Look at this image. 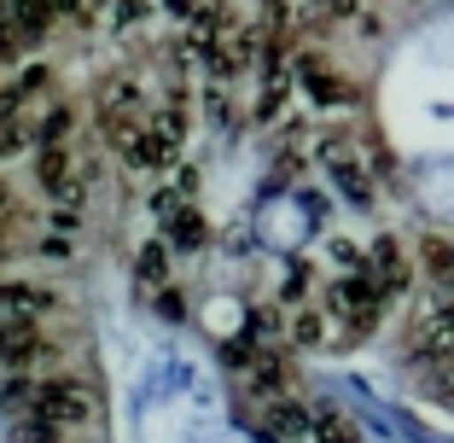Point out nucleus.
<instances>
[{
	"mask_svg": "<svg viewBox=\"0 0 454 443\" xmlns=\"http://www.w3.org/2000/svg\"><path fill=\"white\" fill-rule=\"evenodd\" d=\"M12 443H65V426L47 415H12Z\"/></svg>",
	"mask_w": 454,
	"mask_h": 443,
	"instance_id": "nucleus-3",
	"label": "nucleus"
},
{
	"mask_svg": "<svg viewBox=\"0 0 454 443\" xmlns=\"http://www.w3.org/2000/svg\"><path fill=\"white\" fill-rule=\"evenodd\" d=\"M41 356H47V338L35 333V321H29V315H6V321H0V368L29 374Z\"/></svg>",
	"mask_w": 454,
	"mask_h": 443,
	"instance_id": "nucleus-1",
	"label": "nucleus"
},
{
	"mask_svg": "<svg viewBox=\"0 0 454 443\" xmlns=\"http://www.w3.org/2000/svg\"><path fill=\"white\" fill-rule=\"evenodd\" d=\"M6 222H12V199H6V187H0V233H6Z\"/></svg>",
	"mask_w": 454,
	"mask_h": 443,
	"instance_id": "nucleus-7",
	"label": "nucleus"
},
{
	"mask_svg": "<svg viewBox=\"0 0 454 443\" xmlns=\"http://www.w3.org/2000/svg\"><path fill=\"white\" fill-rule=\"evenodd\" d=\"M70 123H76V117H70V106H47L35 117V140H41V146H65V140H70Z\"/></svg>",
	"mask_w": 454,
	"mask_h": 443,
	"instance_id": "nucleus-4",
	"label": "nucleus"
},
{
	"mask_svg": "<svg viewBox=\"0 0 454 443\" xmlns=\"http://www.w3.org/2000/svg\"><path fill=\"white\" fill-rule=\"evenodd\" d=\"M158 315H163V321H181L187 309H181V297H175V292H163V297H158Z\"/></svg>",
	"mask_w": 454,
	"mask_h": 443,
	"instance_id": "nucleus-6",
	"label": "nucleus"
},
{
	"mask_svg": "<svg viewBox=\"0 0 454 443\" xmlns=\"http://www.w3.org/2000/svg\"><path fill=\"white\" fill-rule=\"evenodd\" d=\"M169 281V251L163 245H146L140 251V286H163Z\"/></svg>",
	"mask_w": 454,
	"mask_h": 443,
	"instance_id": "nucleus-5",
	"label": "nucleus"
},
{
	"mask_svg": "<svg viewBox=\"0 0 454 443\" xmlns=\"http://www.w3.org/2000/svg\"><path fill=\"white\" fill-rule=\"evenodd\" d=\"M47 309H59L53 304V292H41V286H0V321L6 315H47Z\"/></svg>",
	"mask_w": 454,
	"mask_h": 443,
	"instance_id": "nucleus-2",
	"label": "nucleus"
}]
</instances>
